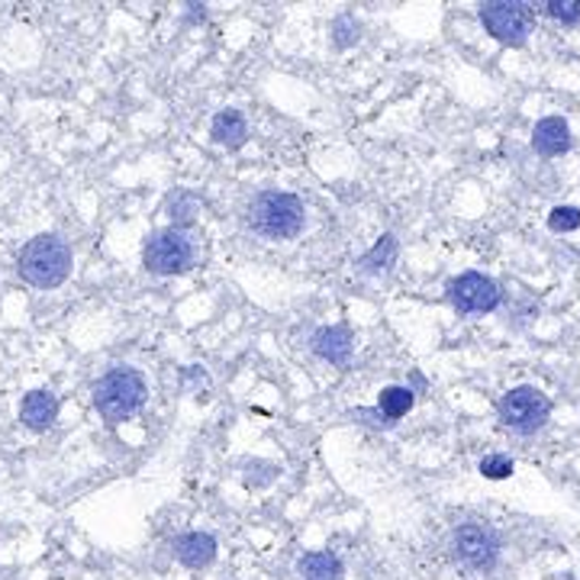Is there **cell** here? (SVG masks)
Here are the masks:
<instances>
[{"instance_id": "obj_13", "label": "cell", "mask_w": 580, "mask_h": 580, "mask_svg": "<svg viewBox=\"0 0 580 580\" xmlns=\"http://www.w3.org/2000/svg\"><path fill=\"white\" fill-rule=\"evenodd\" d=\"M210 139L223 149H242L249 139V123L239 110H219L210 123Z\"/></svg>"}, {"instance_id": "obj_4", "label": "cell", "mask_w": 580, "mask_h": 580, "mask_svg": "<svg viewBox=\"0 0 580 580\" xmlns=\"http://www.w3.org/2000/svg\"><path fill=\"white\" fill-rule=\"evenodd\" d=\"M197 262V242L188 229H159L146 239L142 249V265L146 272L159 275V278H172V275H185L191 272Z\"/></svg>"}, {"instance_id": "obj_7", "label": "cell", "mask_w": 580, "mask_h": 580, "mask_svg": "<svg viewBox=\"0 0 580 580\" xmlns=\"http://www.w3.org/2000/svg\"><path fill=\"white\" fill-rule=\"evenodd\" d=\"M449 555L458 568L465 571H475V575H483L496 565L500 558V539L490 526H458L449 539Z\"/></svg>"}, {"instance_id": "obj_11", "label": "cell", "mask_w": 580, "mask_h": 580, "mask_svg": "<svg viewBox=\"0 0 580 580\" xmlns=\"http://www.w3.org/2000/svg\"><path fill=\"white\" fill-rule=\"evenodd\" d=\"M20 419L33 432H46L59 419V400L52 390H29L20 403Z\"/></svg>"}, {"instance_id": "obj_10", "label": "cell", "mask_w": 580, "mask_h": 580, "mask_svg": "<svg viewBox=\"0 0 580 580\" xmlns=\"http://www.w3.org/2000/svg\"><path fill=\"white\" fill-rule=\"evenodd\" d=\"M532 149L542 159H558L571 149V126L562 116H545L532 129Z\"/></svg>"}, {"instance_id": "obj_1", "label": "cell", "mask_w": 580, "mask_h": 580, "mask_svg": "<svg viewBox=\"0 0 580 580\" xmlns=\"http://www.w3.org/2000/svg\"><path fill=\"white\" fill-rule=\"evenodd\" d=\"M245 226L262 239L288 242V239H297L303 232L306 206L297 193L262 191L255 193L252 203L245 206Z\"/></svg>"}, {"instance_id": "obj_5", "label": "cell", "mask_w": 580, "mask_h": 580, "mask_svg": "<svg viewBox=\"0 0 580 580\" xmlns=\"http://www.w3.org/2000/svg\"><path fill=\"white\" fill-rule=\"evenodd\" d=\"M496 413H500V423L506 429H513L519 436H532L549 423L552 400L539 387H513L500 396Z\"/></svg>"}, {"instance_id": "obj_19", "label": "cell", "mask_w": 580, "mask_h": 580, "mask_svg": "<svg viewBox=\"0 0 580 580\" xmlns=\"http://www.w3.org/2000/svg\"><path fill=\"white\" fill-rule=\"evenodd\" d=\"M168 216L175 223V229H188L193 223V200L188 193H175L168 200Z\"/></svg>"}, {"instance_id": "obj_18", "label": "cell", "mask_w": 580, "mask_h": 580, "mask_svg": "<svg viewBox=\"0 0 580 580\" xmlns=\"http://www.w3.org/2000/svg\"><path fill=\"white\" fill-rule=\"evenodd\" d=\"M478 471L487 481H506L513 475V458L509 455H483Z\"/></svg>"}, {"instance_id": "obj_20", "label": "cell", "mask_w": 580, "mask_h": 580, "mask_svg": "<svg viewBox=\"0 0 580 580\" xmlns=\"http://www.w3.org/2000/svg\"><path fill=\"white\" fill-rule=\"evenodd\" d=\"M549 226H552V232H575L580 226V210L578 206H555L549 213Z\"/></svg>"}, {"instance_id": "obj_16", "label": "cell", "mask_w": 580, "mask_h": 580, "mask_svg": "<svg viewBox=\"0 0 580 580\" xmlns=\"http://www.w3.org/2000/svg\"><path fill=\"white\" fill-rule=\"evenodd\" d=\"M413 390L409 387H400V384H393V387H384L381 390V396H378V409H381V416H384L387 423L393 426L400 416H406L409 409H413Z\"/></svg>"}, {"instance_id": "obj_9", "label": "cell", "mask_w": 580, "mask_h": 580, "mask_svg": "<svg viewBox=\"0 0 580 580\" xmlns=\"http://www.w3.org/2000/svg\"><path fill=\"white\" fill-rule=\"evenodd\" d=\"M310 349H313V355H319L329 365H349L355 339L345 326H323L310 336Z\"/></svg>"}, {"instance_id": "obj_3", "label": "cell", "mask_w": 580, "mask_h": 580, "mask_svg": "<svg viewBox=\"0 0 580 580\" xmlns=\"http://www.w3.org/2000/svg\"><path fill=\"white\" fill-rule=\"evenodd\" d=\"M149 396L146 378L136 368H110L94 384V406L106 423H123L129 419Z\"/></svg>"}, {"instance_id": "obj_6", "label": "cell", "mask_w": 580, "mask_h": 580, "mask_svg": "<svg viewBox=\"0 0 580 580\" xmlns=\"http://www.w3.org/2000/svg\"><path fill=\"white\" fill-rule=\"evenodd\" d=\"M478 16H481L483 29L503 46H526L535 26V10L532 3H522V0H490V3H481Z\"/></svg>"}, {"instance_id": "obj_8", "label": "cell", "mask_w": 580, "mask_h": 580, "mask_svg": "<svg viewBox=\"0 0 580 580\" xmlns=\"http://www.w3.org/2000/svg\"><path fill=\"white\" fill-rule=\"evenodd\" d=\"M449 300L462 316H483L500 306L503 290L481 272H465L462 278L449 281Z\"/></svg>"}, {"instance_id": "obj_14", "label": "cell", "mask_w": 580, "mask_h": 580, "mask_svg": "<svg viewBox=\"0 0 580 580\" xmlns=\"http://www.w3.org/2000/svg\"><path fill=\"white\" fill-rule=\"evenodd\" d=\"M297 575L300 580H342L345 568L336 552H306L297 562Z\"/></svg>"}, {"instance_id": "obj_15", "label": "cell", "mask_w": 580, "mask_h": 580, "mask_svg": "<svg viewBox=\"0 0 580 580\" xmlns=\"http://www.w3.org/2000/svg\"><path fill=\"white\" fill-rule=\"evenodd\" d=\"M396 252H400L396 236H393V232H384V236L371 245V252H365V255H362L358 272H362V275H371V278L387 275V272L393 268V262H396Z\"/></svg>"}, {"instance_id": "obj_2", "label": "cell", "mask_w": 580, "mask_h": 580, "mask_svg": "<svg viewBox=\"0 0 580 580\" xmlns=\"http://www.w3.org/2000/svg\"><path fill=\"white\" fill-rule=\"evenodd\" d=\"M16 272L29 288H59L72 275V245L55 232H42L20 249Z\"/></svg>"}, {"instance_id": "obj_12", "label": "cell", "mask_w": 580, "mask_h": 580, "mask_svg": "<svg viewBox=\"0 0 580 580\" xmlns=\"http://www.w3.org/2000/svg\"><path fill=\"white\" fill-rule=\"evenodd\" d=\"M175 558L191 571H203L216 562V539L210 532H185L175 539Z\"/></svg>"}, {"instance_id": "obj_17", "label": "cell", "mask_w": 580, "mask_h": 580, "mask_svg": "<svg viewBox=\"0 0 580 580\" xmlns=\"http://www.w3.org/2000/svg\"><path fill=\"white\" fill-rule=\"evenodd\" d=\"M358 39H362V23H358V20L339 16V20L332 23V42H336L339 49H349V46H355Z\"/></svg>"}, {"instance_id": "obj_22", "label": "cell", "mask_w": 580, "mask_h": 580, "mask_svg": "<svg viewBox=\"0 0 580 580\" xmlns=\"http://www.w3.org/2000/svg\"><path fill=\"white\" fill-rule=\"evenodd\" d=\"M349 416L358 419V423H371V426H390L384 416H381V409H352Z\"/></svg>"}, {"instance_id": "obj_21", "label": "cell", "mask_w": 580, "mask_h": 580, "mask_svg": "<svg viewBox=\"0 0 580 580\" xmlns=\"http://www.w3.org/2000/svg\"><path fill=\"white\" fill-rule=\"evenodd\" d=\"M545 10H549V16L558 20V23H568V26L580 23V0H549Z\"/></svg>"}]
</instances>
